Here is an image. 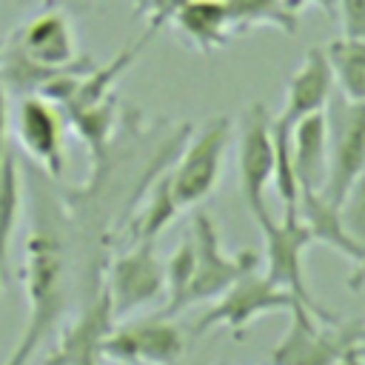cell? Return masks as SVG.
<instances>
[{
  "label": "cell",
  "mask_w": 365,
  "mask_h": 365,
  "mask_svg": "<svg viewBox=\"0 0 365 365\" xmlns=\"http://www.w3.org/2000/svg\"><path fill=\"white\" fill-rule=\"evenodd\" d=\"M328 103V174L322 194L339 205L351 185L365 174V103H351L345 97Z\"/></svg>",
  "instance_id": "277c9868"
},
{
  "label": "cell",
  "mask_w": 365,
  "mask_h": 365,
  "mask_svg": "<svg viewBox=\"0 0 365 365\" xmlns=\"http://www.w3.org/2000/svg\"><path fill=\"white\" fill-rule=\"evenodd\" d=\"M356 345H359V342H356ZM356 345H351V348H348V351H345L334 365H365V356L356 351Z\"/></svg>",
  "instance_id": "83f0119b"
},
{
  "label": "cell",
  "mask_w": 365,
  "mask_h": 365,
  "mask_svg": "<svg viewBox=\"0 0 365 365\" xmlns=\"http://www.w3.org/2000/svg\"><path fill=\"white\" fill-rule=\"evenodd\" d=\"M188 237L194 242V277L185 288L182 308H188L194 302L217 299L242 274L259 268V254L254 248H242L240 254H228L222 248L217 222L205 211L194 214V220L188 225Z\"/></svg>",
  "instance_id": "3957f363"
},
{
  "label": "cell",
  "mask_w": 365,
  "mask_h": 365,
  "mask_svg": "<svg viewBox=\"0 0 365 365\" xmlns=\"http://www.w3.org/2000/svg\"><path fill=\"white\" fill-rule=\"evenodd\" d=\"M339 214H342V222H345L348 234L365 248V174H362V177L351 185V191L342 197Z\"/></svg>",
  "instance_id": "cb8c5ba5"
},
{
  "label": "cell",
  "mask_w": 365,
  "mask_h": 365,
  "mask_svg": "<svg viewBox=\"0 0 365 365\" xmlns=\"http://www.w3.org/2000/svg\"><path fill=\"white\" fill-rule=\"evenodd\" d=\"M228 140H231V120L220 114V117H211L200 128V134L185 145V151L177 157V165L168 174H171V188L180 208L200 205L214 191L222 174Z\"/></svg>",
  "instance_id": "5b68a950"
},
{
  "label": "cell",
  "mask_w": 365,
  "mask_h": 365,
  "mask_svg": "<svg viewBox=\"0 0 365 365\" xmlns=\"http://www.w3.org/2000/svg\"><path fill=\"white\" fill-rule=\"evenodd\" d=\"M180 214V202L174 197L171 188V174L163 171L154 182H151V197H145L143 208L137 211L134 222H131V240L134 242H154L168 222H174V217Z\"/></svg>",
  "instance_id": "ffe728a7"
},
{
  "label": "cell",
  "mask_w": 365,
  "mask_h": 365,
  "mask_svg": "<svg viewBox=\"0 0 365 365\" xmlns=\"http://www.w3.org/2000/svg\"><path fill=\"white\" fill-rule=\"evenodd\" d=\"M291 325L271 351V365H334L351 345H356L365 336V328L359 325H339L334 322L319 328L314 314L302 305H291Z\"/></svg>",
  "instance_id": "52a82bcc"
},
{
  "label": "cell",
  "mask_w": 365,
  "mask_h": 365,
  "mask_svg": "<svg viewBox=\"0 0 365 365\" xmlns=\"http://www.w3.org/2000/svg\"><path fill=\"white\" fill-rule=\"evenodd\" d=\"M356 351H359V354H362V356H365V336H362V339H359V345H356Z\"/></svg>",
  "instance_id": "4dcf8cb0"
},
{
  "label": "cell",
  "mask_w": 365,
  "mask_h": 365,
  "mask_svg": "<svg viewBox=\"0 0 365 365\" xmlns=\"http://www.w3.org/2000/svg\"><path fill=\"white\" fill-rule=\"evenodd\" d=\"M6 125H9V103H6V88H3V83H0V165H3V157H6V151H9Z\"/></svg>",
  "instance_id": "4316f807"
},
{
  "label": "cell",
  "mask_w": 365,
  "mask_h": 365,
  "mask_svg": "<svg viewBox=\"0 0 365 365\" xmlns=\"http://www.w3.org/2000/svg\"><path fill=\"white\" fill-rule=\"evenodd\" d=\"M71 251H68V217L48 200L37 202L31 217V231L26 237V299L29 317L17 348L6 365H29L37 345L51 336L66 305H68V277H71Z\"/></svg>",
  "instance_id": "6da1fadb"
},
{
  "label": "cell",
  "mask_w": 365,
  "mask_h": 365,
  "mask_svg": "<svg viewBox=\"0 0 365 365\" xmlns=\"http://www.w3.org/2000/svg\"><path fill=\"white\" fill-rule=\"evenodd\" d=\"M334 83L351 103H365V40L336 37L325 46Z\"/></svg>",
  "instance_id": "44dd1931"
},
{
  "label": "cell",
  "mask_w": 365,
  "mask_h": 365,
  "mask_svg": "<svg viewBox=\"0 0 365 365\" xmlns=\"http://www.w3.org/2000/svg\"><path fill=\"white\" fill-rule=\"evenodd\" d=\"M348 288H351V291L365 288V257L356 262V268H354V274H351V279H348Z\"/></svg>",
  "instance_id": "f1b7e54d"
},
{
  "label": "cell",
  "mask_w": 365,
  "mask_h": 365,
  "mask_svg": "<svg viewBox=\"0 0 365 365\" xmlns=\"http://www.w3.org/2000/svg\"><path fill=\"white\" fill-rule=\"evenodd\" d=\"M17 137L29 157H34L48 177H60L66 168L63 157V117L60 106L40 94H26L17 108Z\"/></svg>",
  "instance_id": "7c38bea8"
},
{
  "label": "cell",
  "mask_w": 365,
  "mask_h": 365,
  "mask_svg": "<svg viewBox=\"0 0 365 365\" xmlns=\"http://www.w3.org/2000/svg\"><path fill=\"white\" fill-rule=\"evenodd\" d=\"M163 268H165V294H168L165 314H177V311H182V297L194 277V242L188 234L182 237V242L177 245V251L171 254V259Z\"/></svg>",
  "instance_id": "603a6c76"
},
{
  "label": "cell",
  "mask_w": 365,
  "mask_h": 365,
  "mask_svg": "<svg viewBox=\"0 0 365 365\" xmlns=\"http://www.w3.org/2000/svg\"><path fill=\"white\" fill-rule=\"evenodd\" d=\"M182 0H137V11L151 14V29H160Z\"/></svg>",
  "instance_id": "484cf974"
},
{
  "label": "cell",
  "mask_w": 365,
  "mask_h": 365,
  "mask_svg": "<svg viewBox=\"0 0 365 365\" xmlns=\"http://www.w3.org/2000/svg\"><path fill=\"white\" fill-rule=\"evenodd\" d=\"M185 351L182 331L165 319H143L111 328L103 339V359L120 365H177Z\"/></svg>",
  "instance_id": "30bf717a"
},
{
  "label": "cell",
  "mask_w": 365,
  "mask_h": 365,
  "mask_svg": "<svg viewBox=\"0 0 365 365\" xmlns=\"http://www.w3.org/2000/svg\"><path fill=\"white\" fill-rule=\"evenodd\" d=\"M291 163L299 191H322L328 174V117L314 111L291 125Z\"/></svg>",
  "instance_id": "5bb4252c"
},
{
  "label": "cell",
  "mask_w": 365,
  "mask_h": 365,
  "mask_svg": "<svg viewBox=\"0 0 365 365\" xmlns=\"http://www.w3.org/2000/svg\"><path fill=\"white\" fill-rule=\"evenodd\" d=\"M66 117H68L71 128L83 137L94 168H100L106 163V157H108V140H111L114 120H117V100L108 94L106 100H100L94 106H86V108H77V111H66Z\"/></svg>",
  "instance_id": "d6986e66"
},
{
  "label": "cell",
  "mask_w": 365,
  "mask_h": 365,
  "mask_svg": "<svg viewBox=\"0 0 365 365\" xmlns=\"http://www.w3.org/2000/svg\"><path fill=\"white\" fill-rule=\"evenodd\" d=\"M297 214L308 225L314 242L331 245V251L348 257L351 262H359L365 257V248L348 234V228L342 222V214H339V205L331 202L322 191H299V197H297Z\"/></svg>",
  "instance_id": "2e32d148"
},
{
  "label": "cell",
  "mask_w": 365,
  "mask_h": 365,
  "mask_svg": "<svg viewBox=\"0 0 365 365\" xmlns=\"http://www.w3.org/2000/svg\"><path fill=\"white\" fill-rule=\"evenodd\" d=\"M297 302V297L279 285H274L268 277H262L257 268L242 274L237 282H231L217 299L214 305L200 317V322L194 325V334H205L217 325L231 328L234 336H242L245 328L262 317V314H274V311H291V305Z\"/></svg>",
  "instance_id": "8992f818"
},
{
  "label": "cell",
  "mask_w": 365,
  "mask_h": 365,
  "mask_svg": "<svg viewBox=\"0 0 365 365\" xmlns=\"http://www.w3.org/2000/svg\"><path fill=\"white\" fill-rule=\"evenodd\" d=\"M20 205H23L20 163H17L14 151L9 148L3 157V165H0V288L9 282V254H11Z\"/></svg>",
  "instance_id": "ac0fdd59"
},
{
  "label": "cell",
  "mask_w": 365,
  "mask_h": 365,
  "mask_svg": "<svg viewBox=\"0 0 365 365\" xmlns=\"http://www.w3.org/2000/svg\"><path fill=\"white\" fill-rule=\"evenodd\" d=\"M305 3H314V6H319V9H325L328 14H331V9H334V0H285V6H288L291 11H297V14H299V9H302Z\"/></svg>",
  "instance_id": "f546056e"
},
{
  "label": "cell",
  "mask_w": 365,
  "mask_h": 365,
  "mask_svg": "<svg viewBox=\"0 0 365 365\" xmlns=\"http://www.w3.org/2000/svg\"><path fill=\"white\" fill-rule=\"evenodd\" d=\"M254 220L265 237V277L274 285L291 291L297 297V302H302L319 322H331V325L339 322V317L331 314L322 302H317V297L305 285L302 254L314 242V237H311L308 225L302 222V217L297 211H285V217L277 220L268 214V208H262L259 214H254Z\"/></svg>",
  "instance_id": "7a4b0ae2"
},
{
  "label": "cell",
  "mask_w": 365,
  "mask_h": 365,
  "mask_svg": "<svg viewBox=\"0 0 365 365\" xmlns=\"http://www.w3.org/2000/svg\"><path fill=\"white\" fill-rule=\"evenodd\" d=\"M339 20H342V37L365 40V0H336Z\"/></svg>",
  "instance_id": "d4e9b609"
},
{
  "label": "cell",
  "mask_w": 365,
  "mask_h": 365,
  "mask_svg": "<svg viewBox=\"0 0 365 365\" xmlns=\"http://www.w3.org/2000/svg\"><path fill=\"white\" fill-rule=\"evenodd\" d=\"M106 291L114 317H125L165 294V268L154 254V242H134L108 265Z\"/></svg>",
  "instance_id": "ba28073f"
},
{
  "label": "cell",
  "mask_w": 365,
  "mask_h": 365,
  "mask_svg": "<svg viewBox=\"0 0 365 365\" xmlns=\"http://www.w3.org/2000/svg\"><path fill=\"white\" fill-rule=\"evenodd\" d=\"M14 40L29 60H34L46 68H66L80 60L74 51L71 26H68L66 14H60V11H46V14L34 17L23 31H17Z\"/></svg>",
  "instance_id": "9a60e30c"
},
{
  "label": "cell",
  "mask_w": 365,
  "mask_h": 365,
  "mask_svg": "<svg viewBox=\"0 0 365 365\" xmlns=\"http://www.w3.org/2000/svg\"><path fill=\"white\" fill-rule=\"evenodd\" d=\"M114 311L106 285L97 288L77 319L63 331L46 365H103V339L114 328Z\"/></svg>",
  "instance_id": "8fae6325"
},
{
  "label": "cell",
  "mask_w": 365,
  "mask_h": 365,
  "mask_svg": "<svg viewBox=\"0 0 365 365\" xmlns=\"http://www.w3.org/2000/svg\"><path fill=\"white\" fill-rule=\"evenodd\" d=\"M331 88H334V71H331L328 54H325V48L314 46L305 51L302 66L288 80L285 108H282L279 120L294 125L297 120H302L314 111H325V106L331 100Z\"/></svg>",
  "instance_id": "4fadbf2b"
},
{
  "label": "cell",
  "mask_w": 365,
  "mask_h": 365,
  "mask_svg": "<svg viewBox=\"0 0 365 365\" xmlns=\"http://www.w3.org/2000/svg\"><path fill=\"white\" fill-rule=\"evenodd\" d=\"M271 114L262 103H251L240 120V145H237V174L240 194L254 214L265 208V185L274 177V137Z\"/></svg>",
  "instance_id": "9c48e42d"
},
{
  "label": "cell",
  "mask_w": 365,
  "mask_h": 365,
  "mask_svg": "<svg viewBox=\"0 0 365 365\" xmlns=\"http://www.w3.org/2000/svg\"><path fill=\"white\" fill-rule=\"evenodd\" d=\"M171 17L202 54L228 43L231 17L225 0H182Z\"/></svg>",
  "instance_id": "e0dca14e"
},
{
  "label": "cell",
  "mask_w": 365,
  "mask_h": 365,
  "mask_svg": "<svg viewBox=\"0 0 365 365\" xmlns=\"http://www.w3.org/2000/svg\"><path fill=\"white\" fill-rule=\"evenodd\" d=\"M231 29H251V26H277L285 34L297 29V11L285 6V0H225Z\"/></svg>",
  "instance_id": "7402d4cb"
}]
</instances>
